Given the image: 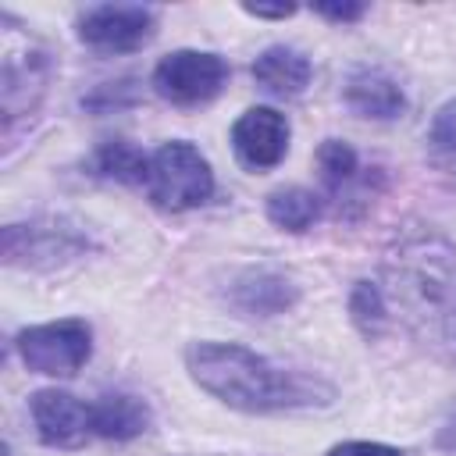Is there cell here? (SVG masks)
<instances>
[{
	"instance_id": "1",
	"label": "cell",
	"mask_w": 456,
	"mask_h": 456,
	"mask_svg": "<svg viewBox=\"0 0 456 456\" xmlns=\"http://www.w3.org/2000/svg\"><path fill=\"white\" fill-rule=\"evenodd\" d=\"M185 370L207 395L242 413H281L335 403L331 381L278 367L235 342H192L185 349Z\"/></svg>"
},
{
	"instance_id": "2",
	"label": "cell",
	"mask_w": 456,
	"mask_h": 456,
	"mask_svg": "<svg viewBox=\"0 0 456 456\" xmlns=\"http://www.w3.org/2000/svg\"><path fill=\"white\" fill-rule=\"evenodd\" d=\"M388 267H392V278L403 285V292L420 310L445 317L452 328V321H456V253L442 239L428 235V239L403 242Z\"/></svg>"
},
{
	"instance_id": "3",
	"label": "cell",
	"mask_w": 456,
	"mask_h": 456,
	"mask_svg": "<svg viewBox=\"0 0 456 456\" xmlns=\"http://www.w3.org/2000/svg\"><path fill=\"white\" fill-rule=\"evenodd\" d=\"M146 192L160 210L182 214L192 207H203L214 196V171L210 160L185 139L164 142L150 157V178Z\"/></svg>"
},
{
	"instance_id": "4",
	"label": "cell",
	"mask_w": 456,
	"mask_h": 456,
	"mask_svg": "<svg viewBox=\"0 0 456 456\" xmlns=\"http://www.w3.org/2000/svg\"><path fill=\"white\" fill-rule=\"evenodd\" d=\"M14 349L28 370L50 378H71L93 356V328L78 317L32 324L14 335Z\"/></svg>"
},
{
	"instance_id": "5",
	"label": "cell",
	"mask_w": 456,
	"mask_h": 456,
	"mask_svg": "<svg viewBox=\"0 0 456 456\" xmlns=\"http://www.w3.org/2000/svg\"><path fill=\"white\" fill-rule=\"evenodd\" d=\"M150 86L175 107H203L228 86V61L210 50H175L160 57Z\"/></svg>"
},
{
	"instance_id": "6",
	"label": "cell",
	"mask_w": 456,
	"mask_h": 456,
	"mask_svg": "<svg viewBox=\"0 0 456 456\" xmlns=\"http://www.w3.org/2000/svg\"><path fill=\"white\" fill-rule=\"evenodd\" d=\"M86 246H89L86 235L61 217H36L28 224L4 228V260L11 267L50 271L86 253Z\"/></svg>"
},
{
	"instance_id": "7",
	"label": "cell",
	"mask_w": 456,
	"mask_h": 456,
	"mask_svg": "<svg viewBox=\"0 0 456 456\" xmlns=\"http://www.w3.org/2000/svg\"><path fill=\"white\" fill-rule=\"evenodd\" d=\"M78 39L100 53H132L146 46L157 32V14L132 4H100L78 14Z\"/></svg>"
},
{
	"instance_id": "8",
	"label": "cell",
	"mask_w": 456,
	"mask_h": 456,
	"mask_svg": "<svg viewBox=\"0 0 456 456\" xmlns=\"http://www.w3.org/2000/svg\"><path fill=\"white\" fill-rule=\"evenodd\" d=\"M289 118L274 107H249L232 125V153L246 171H271L289 153Z\"/></svg>"
},
{
	"instance_id": "9",
	"label": "cell",
	"mask_w": 456,
	"mask_h": 456,
	"mask_svg": "<svg viewBox=\"0 0 456 456\" xmlns=\"http://www.w3.org/2000/svg\"><path fill=\"white\" fill-rule=\"evenodd\" d=\"M28 410H32L39 442L50 449H78L96 435L93 431V403H82L71 392L39 388V392H32Z\"/></svg>"
},
{
	"instance_id": "10",
	"label": "cell",
	"mask_w": 456,
	"mask_h": 456,
	"mask_svg": "<svg viewBox=\"0 0 456 456\" xmlns=\"http://www.w3.org/2000/svg\"><path fill=\"white\" fill-rule=\"evenodd\" d=\"M224 303L246 317H278L299 303V285L271 267H246L228 281Z\"/></svg>"
},
{
	"instance_id": "11",
	"label": "cell",
	"mask_w": 456,
	"mask_h": 456,
	"mask_svg": "<svg viewBox=\"0 0 456 456\" xmlns=\"http://www.w3.org/2000/svg\"><path fill=\"white\" fill-rule=\"evenodd\" d=\"M50 82V57L36 46H28L25 53H18L14 46H7L4 57V121L7 128L14 125V118L32 114L39 96L46 93Z\"/></svg>"
},
{
	"instance_id": "12",
	"label": "cell",
	"mask_w": 456,
	"mask_h": 456,
	"mask_svg": "<svg viewBox=\"0 0 456 456\" xmlns=\"http://www.w3.org/2000/svg\"><path fill=\"white\" fill-rule=\"evenodd\" d=\"M317 167H321V182H324L328 196L335 200L338 214L349 210L353 203L367 207L370 178L363 175L360 157H356V150L346 139H324L317 146Z\"/></svg>"
},
{
	"instance_id": "13",
	"label": "cell",
	"mask_w": 456,
	"mask_h": 456,
	"mask_svg": "<svg viewBox=\"0 0 456 456\" xmlns=\"http://www.w3.org/2000/svg\"><path fill=\"white\" fill-rule=\"evenodd\" d=\"M342 96L353 114L370 118V121H392L406 110L403 86L381 68H353L342 86Z\"/></svg>"
},
{
	"instance_id": "14",
	"label": "cell",
	"mask_w": 456,
	"mask_h": 456,
	"mask_svg": "<svg viewBox=\"0 0 456 456\" xmlns=\"http://www.w3.org/2000/svg\"><path fill=\"white\" fill-rule=\"evenodd\" d=\"M150 406L132 392H107L93 403V431L107 442H132L150 428Z\"/></svg>"
},
{
	"instance_id": "15",
	"label": "cell",
	"mask_w": 456,
	"mask_h": 456,
	"mask_svg": "<svg viewBox=\"0 0 456 456\" xmlns=\"http://www.w3.org/2000/svg\"><path fill=\"white\" fill-rule=\"evenodd\" d=\"M249 71H253L256 86L267 89L271 96H299L310 86V75H314L306 53H299L292 46H267V50H260Z\"/></svg>"
},
{
	"instance_id": "16",
	"label": "cell",
	"mask_w": 456,
	"mask_h": 456,
	"mask_svg": "<svg viewBox=\"0 0 456 456\" xmlns=\"http://www.w3.org/2000/svg\"><path fill=\"white\" fill-rule=\"evenodd\" d=\"M89 167H93L96 178L121 182V185H142L150 178V157L135 142H128V139H107L93 153Z\"/></svg>"
},
{
	"instance_id": "17",
	"label": "cell",
	"mask_w": 456,
	"mask_h": 456,
	"mask_svg": "<svg viewBox=\"0 0 456 456\" xmlns=\"http://www.w3.org/2000/svg\"><path fill=\"white\" fill-rule=\"evenodd\" d=\"M264 214L274 228L299 235L321 217V196L314 189H303V185H281V189L267 192Z\"/></svg>"
},
{
	"instance_id": "18",
	"label": "cell",
	"mask_w": 456,
	"mask_h": 456,
	"mask_svg": "<svg viewBox=\"0 0 456 456\" xmlns=\"http://www.w3.org/2000/svg\"><path fill=\"white\" fill-rule=\"evenodd\" d=\"M349 317L356 324V331L363 338L381 335L385 321H388V299L374 281H356L349 292Z\"/></svg>"
},
{
	"instance_id": "19",
	"label": "cell",
	"mask_w": 456,
	"mask_h": 456,
	"mask_svg": "<svg viewBox=\"0 0 456 456\" xmlns=\"http://www.w3.org/2000/svg\"><path fill=\"white\" fill-rule=\"evenodd\" d=\"M139 96H142L139 78H118V82H100L96 89H89V93L82 96V107L93 110V114H110V110L135 107Z\"/></svg>"
},
{
	"instance_id": "20",
	"label": "cell",
	"mask_w": 456,
	"mask_h": 456,
	"mask_svg": "<svg viewBox=\"0 0 456 456\" xmlns=\"http://www.w3.org/2000/svg\"><path fill=\"white\" fill-rule=\"evenodd\" d=\"M428 150L438 160H456V100H449L428 128Z\"/></svg>"
},
{
	"instance_id": "21",
	"label": "cell",
	"mask_w": 456,
	"mask_h": 456,
	"mask_svg": "<svg viewBox=\"0 0 456 456\" xmlns=\"http://www.w3.org/2000/svg\"><path fill=\"white\" fill-rule=\"evenodd\" d=\"M328 456H403V452L395 445H385V442H363V438H356V442H342V445L328 449Z\"/></svg>"
},
{
	"instance_id": "22",
	"label": "cell",
	"mask_w": 456,
	"mask_h": 456,
	"mask_svg": "<svg viewBox=\"0 0 456 456\" xmlns=\"http://www.w3.org/2000/svg\"><path fill=\"white\" fill-rule=\"evenodd\" d=\"M314 14L338 21V25H349V21H360L367 14V4H314Z\"/></svg>"
},
{
	"instance_id": "23",
	"label": "cell",
	"mask_w": 456,
	"mask_h": 456,
	"mask_svg": "<svg viewBox=\"0 0 456 456\" xmlns=\"http://www.w3.org/2000/svg\"><path fill=\"white\" fill-rule=\"evenodd\" d=\"M242 11L253 14V18H274V21H281V18H292L296 14V4H278V7H271V4H242Z\"/></svg>"
},
{
	"instance_id": "24",
	"label": "cell",
	"mask_w": 456,
	"mask_h": 456,
	"mask_svg": "<svg viewBox=\"0 0 456 456\" xmlns=\"http://www.w3.org/2000/svg\"><path fill=\"white\" fill-rule=\"evenodd\" d=\"M435 442H438V449H442V452H452V456H456V406H452V410H449V417L442 420V428H438V438H435Z\"/></svg>"
}]
</instances>
